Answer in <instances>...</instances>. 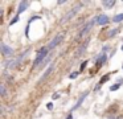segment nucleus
<instances>
[{
    "instance_id": "obj_1",
    "label": "nucleus",
    "mask_w": 123,
    "mask_h": 119,
    "mask_svg": "<svg viewBox=\"0 0 123 119\" xmlns=\"http://www.w3.org/2000/svg\"><path fill=\"white\" fill-rule=\"evenodd\" d=\"M49 48L48 46H43L40 50L37 52V56H36L35 58V62H33V68H37L38 65H41V63L45 61V58L49 56Z\"/></svg>"
},
{
    "instance_id": "obj_2",
    "label": "nucleus",
    "mask_w": 123,
    "mask_h": 119,
    "mask_svg": "<svg viewBox=\"0 0 123 119\" xmlns=\"http://www.w3.org/2000/svg\"><path fill=\"white\" fill-rule=\"evenodd\" d=\"M64 38H65V33H60V34H57V36L54 37V38L50 42H49V45H48L49 50H50V49H54V48H56L57 45H60L62 41H64Z\"/></svg>"
},
{
    "instance_id": "obj_3",
    "label": "nucleus",
    "mask_w": 123,
    "mask_h": 119,
    "mask_svg": "<svg viewBox=\"0 0 123 119\" xmlns=\"http://www.w3.org/2000/svg\"><path fill=\"white\" fill-rule=\"evenodd\" d=\"M95 23H97V17L91 19V20L89 21V23H86V24H85V26L82 28V31L80 32V37H83L85 34H87L89 32L91 31V28L94 26V24H95Z\"/></svg>"
},
{
    "instance_id": "obj_4",
    "label": "nucleus",
    "mask_w": 123,
    "mask_h": 119,
    "mask_svg": "<svg viewBox=\"0 0 123 119\" xmlns=\"http://www.w3.org/2000/svg\"><path fill=\"white\" fill-rule=\"evenodd\" d=\"M0 46H1V53H3L4 57H11V56L13 54V49H12L11 46H8L7 44L1 42V44H0Z\"/></svg>"
},
{
    "instance_id": "obj_5",
    "label": "nucleus",
    "mask_w": 123,
    "mask_h": 119,
    "mask_svg": "<svg viewBox=\"0 0 123 119\" xmlns=\"http://www.w3.org/2000/svg\"><path fill=\"white\" fill-rule=\"evenodd\" d=\"M80 7H81V5H78V7H75V8H73V9H72V11H70V12H68V13H66V15H65V16H64V17H62V20H61V23H66V21H69V20H70V19H72V17H73V16H74V15H75V13H77V12H78V11H80Z\"/></svg>"
},
{
    "instance_id": "obj_6",
    "label": "nucleus",
    "mask_w": 123,
    "mask_h": 119,
    "mask_svg": "<svg viewBox=\"0 0 123 119\" xmlns=\"http://www.w3.org/2000/svg\"><path fill=\"white\" fill-rule=\"evenodd\" d=\"M89 41H90V40L86 38L85 41H83L82 44L80 45V48H78V50H77V54H75V57H81V56L83 54V52L86 50V48H87V45H89Z\"/></svg>"
},
{
    "instance_id": "obj_7",
    "label": "nucleus",
    "mask_w": 123,
    "mask_h": 119,
    "mask_svg": "<svg viewBox=\"0 0 123 119\" xmlns=\"http://www.w3.org/2000/svg\"><path fill=\"white\" fill-rule=\"evenodd\" d=\"M53 69H54V66H53V65H50V66H49V68L46 69V71L43 74V77H41V78L38 79V83H43V81H45V79L48 78V77H49V74H50L52 71H53Z\"/></svg>"
},
{
    "instance_id": "obj_8",
    "label": "nucleus",
    "mask_w": 123,
    "mask_h": 119,
    "mask_svg": "<svg viewBox=\"0 0 123 119\" xmlns=\"http://www.w3.org/2000/svg\"><path fill=\"white\" fill-rule=\"evenodd\" d=\"M107 23H109V17L106 15H99L97 17V24H99V25H106Z\"/></svg>"
},
{
    "instance_id": "obj_9",
    "label": "nucleus",
    "mask_w": 123,
    "mask_h": 119,
    "mask_svg": "<svg viewBox=\"0 0 123 119\" xmlns=\"http://www.w3.org/2000/svg\"><path fill=\"white\" fill-rule=\"evenodd\" d=\"M106 61H107V56L106 54H102L101 57L97 60V66H98V68H101L102 65H105V63H106Z\"/></svg>"
},
{
    "instance_id": "obj_10",
    "label": "nucleus",
    "mask_w": 123,
    "mask_h": 119,
    "mask_svg": "<svg viewBox=\"0 0 123 119\" xmlns=\"http://www.w3.org/2000/svg\"><path fill=\"white\" fill-rule=\"evenodd\" d=\"M28 5H29V3H28V1H21V3H20V5H19V11H17V13H23L28 8Z\"/></svg>"
},
{
    "instance_id": "obj_11",
    "label": "nucleus",
    "mask_w": 123,
    "mask_h": 119,
    "mask_svg": "<svg viewBox=\"0 0 123 119\" xmlns=\"http://www.w3.org/2000/svg\"><path fill=\"white\" fill-rule=\"evenodd\" d=\"M87 94H89V93H87V91H86V93H83V95H82V97H81V98H80V99H78V103H77V105H75V106H74V107H73V108H72V111H74V110H77V108H78V107H80V106H81V103H82V100H83V99H85V98H86V97H87Z\"/></svg>"
},
{
    "instance_id": "obj_12",
    "label": "nucleus",
    "mask_w": 123,
    "mask_h": 119,
    "mask_svg": "<svg viewBox=\"0 0 123 119\" xmlns=\"http://www.w3.org/2000/svg\"><path fill=\"white\" fill-rule=\"evenodd\" d=\"M102 4H103V7H105V8H107V9H109V8H112V7L115 5V1L110 0V1H103Z\"/></svg>"
},
{
    "instance_id": "obj_13",
    "label": "nucleus",
    "mask_w": 123,
    "mask_h": 119,
    "mask_svg": "<svg viewBox=\"0 0 123 119\" xmlns=\"http://www.w3.org/2000/svg\"><path fill=\"white\" fill-rule=\"evenodd\" d=\"M122 20H123V13H119V15H115L114 17H112V21H114V23H120Z\"/></svg>"
},
{
    "instance_id": "obj_14",
    "label": "nucleus",
    "mask_w": 123,
    "mask_h": 119,
    "mask_svg": "<svg viewBox=\"0 0 123 119\" xmlns=\"http://www.w3.org/2000/svg\"><path fill=\"white\" fill-rule=\"evenodd\" d=\"M0 94H1V97H7V89L4 83L0 85Z\"/></svg>"
},
{
    "instance_id": "obj_15",
    "label": "nucleus",
    "mask_w": 123,
    "mask_h": 119,
    "mask_svg": "<svg viewBox=\"0 0 123 119\" xmlns=\"http://www.w3.org/2000/svg\"><path fill=\"white\" fill-rule=\"evenodd\" d=\"M118 32H119V29H111V31H110L109 33H107V36H109V37H112V36H115V34H117Z\"/></svg>"
},
{
    "instance_id": "obj_16",
    "label": "nucleus",
    "mask_w": 123,
    "mask_h": 119,
    "mask_svg": "<svg viewBox=\"0 0 123 119\" xmlns=\"http://www.w3.org/2000/svg\"><path fill=\"white\" fill-rule=\"evenodd\" d=\"M109 78H110V75H109V74H107V75H103V77H102V78H101V81H99V86H101L102 83H105V82H106Z\"/></svg>"
},
{
    "instance_id": "obj_17",
    "label": "nucleus",
    "mask_w": 123,
    "mask_h": 119,
    "mask_svg": "<svg viewBox=\"0 0 123 119\" xmlns=\"http://www.w3.org/2000/svg\"><path fill=\"white\" fill-rule=\"evenodd\" d=\"M120 87V83H117V85H112L111 87H110V90H111V91H115V90H118Z\"/></svg>"
},
{
    "instance_id": "obj_18",
    "label": "nucleus",
    "mask_w": 123,
    "mask_h": 119,
    "mask_svg": "<svg viewBox=\"0 0 123 119\" xmlns=\"http://www.w3.org/2000/svg\"><path fill=\"white\" fill-rule=\"evenodd\" d=\"M50 58H52V56H48V57H46V58H45V61H44V62H43V63H41V66H45V65H46V63H48V62H49V61H50Z\"/></svg>"
},
{
    "instance_id": "obj_19",
    "label": "nucleus",
    "mask_w": 123,
    "mask_h": 119,
    "mask_svg": "<svg viewBox=\"0 0 123 119\" xmlns=\"http://www.w3.org/2000/svg\"><path fill=\"white\" fill-rule=\"evenodd\" d=\"M77 77H78V71H74L73 74H70V75H69V78L70 79H74V78H77Z\"/></svg>"
},
{
    "instance_id": "obj_20",
    "label": "nucleus",
    "mask_w": 123,
    "mask_h": 119,
    "mask_svg": "<svg viewBox=\"0 0 123 119\" xmlns=\"http://www.w3.org/2000/svg\"><path fill=\"white\" fill-rule=\"evenodd\" d=\"M17 21H19V15L15 16V17H13V20L11 21V25H13V24H15V23H17Z\"/></svg>"
},
{
    "instance_id": "obj_21",
    "label": "nucleus",
    "mask_w": 123,
    "mask_h": 119,
    "mask_svg": "<svg viewBox=\"0 0 123 119\" xmlns=\"http://www.w3.org/2000/svg\"><path fill=\"white\" fill-rule=\"evenodd\" d=\"M86 65H87V61H85V62L81 63V70H83V69L86 68Z\"/></svg>"
},
{
    "instance_id": "obj_22",
    "label": "nucleus",
    "mask_w": 123,
    "mask_h": 119,
    "mask_svg": "<svg viewBox=\"0 0 123 119\" xmlns=\"http://www.w3.org/2000/svg\"><path fill=\"white\" fill-rule=\"evenodd\" d=\"M58 98H60V93H57V94L53 95V99H58Z\"/></svg>"
},
{
    "instance_id": "obj_23",
    "label": "nucleus",
    "mask_w": 123,
    "mask_h": 119,
    "mask_svg": "<svg viewBox=\"0 0 123 119\" xmlns=\"http://www.w3.org/2000/svg\"><path fill=\"white\" fill-rule=\"evenodd\" d=\"M48 108H49V110H52V108H53V103H48Z\"/></svg>"
},
{
    "instance_id": "obj_24",
    "label": "nucleus",
    "mask_w": 123,
    "mask_h": 119,
    "mask_svg": "<svg viewBox=\"0 0 123 119\" xmlns=\"http://www.w3.org/2000/svg\"><path fill=\"white\" fill-rule=\"evenodd\" d=\"M117 119H123V115H120V116H118Z\"/></svg>"
},
{
    "instance_id": "obj_25",
    "label": "nucleus",
    "mask_w": 123,
    "mask_h": 119,
    "mask_svg": "<svg viewBox=\"0 0 123 119\" xmlns=\"http://www.w3.org/2000/svg\"><path fill=\"white\" fill-rule=\"evenodd\" d=\"M68 119H73V118H72V115H69V116H68Z\"/></svg>"
},
{
    "instance_id": "obj_26",
    "label": "nucleus",
    "mask_w": 123,
    "mask_h": 119,
    "mask_svg": "<svg viewBox=\"0 0 123 119\" xmlns=\"http://www.w3.org/2000/svg\"><path fill=\"white\" fill-rule=\"evenodd\" d=\"M122 50H123V45H122Z\"/></svg>"
}]
</instances>
